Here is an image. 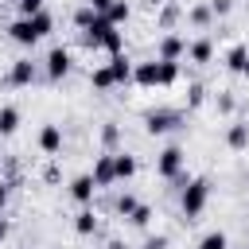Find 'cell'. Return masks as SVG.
Segmentation results:
<instances>
[{"mask_svg": "<svg viewBox=\"0 0 249 249\" xmlns=\"http://www.w3.org/2000/svg\"><path fill=\"white\" fill-rule=\"evenodd\" d=\"M51 27H54V16H51V12H35V16L12 19V23H8V35H12V43H19V47H35L43 35H51Z\"/></svg>", "mask_w": 249, "mask_h": 249, "instance_id": "1", "label": "cell"}, {"mask_svg": "<svg viewBox=\"0 0 249 249\" xmlns=\"http://www.w3.org/2000/svg\"><path fill=\"white\" fill-rule=\"evenodd\" d=\"M82 47H93V51H97V47H105L109 54H117V51L124 47V35H121V27H113L105 16H97V19H93V27H86V31H82Z\"/></svg>", "mask_w": 249, "mask_h": 249, "instance_id": "2", "label": "cell"}, {"mask_svg": "<svg viewBox=\"0 0 249 249\" xmlns=\"http://www.w3.org/2000/svg\"><path fill=\"white\" fill-rule=\"evenodd\" d=\"M175 78H179V62L152 58V62H136L132 66V82L136 86H171Z\"/></svg>", "mask_w": 249, "mask_h": 249, "instance_id": "3", "label": "cell"}, {"mask_svg": "<svg viewBox=\"0 0 249 249\" xmlns=\"http://www.w3.org/2000/svg\"><path fill=\"white\" fill-rule=\"evenodd\" d=\"M206 202H210V179H191V183L183 187L179 210H183V218H187V222H195V218L206 210Z\"/></svg>", "mask_w": 249, "mask_h": 249, "instance_id": "4", "label": "cell"}, {"mask_svg": "<svg viewBox=\"0 0 249 249\" xmlns=\"http://www.w3.org/2000/svg\"><path fill=\"white\" fill-rule=\"evenodd\" d=\"M179 124H183V113H179V109H152V113L144 117L148 136H163V132H171V128H179Z\"/></svg>", "mask_w": 249, "mask_h": 249, "instance_id": "5", "label": "cell"}, {"mask_svg": "<svg viewBox=\"0 0 249 249\" xmlns=\"http://www.w3.org/2000/svg\"><path fill=\"white\" fill-rule=\"evenodd\" d=\"M156 171H160V179H179L183 175V148L179 144H167L160 152V160H156Z\"/></svg>", "mask_w": 249, "mask_h": 249, "instance_id": "6", "label": "cell"}, {"mask_svg": "<svg viewBox=\"0 0 249 249\" xmlns=\"http://www.w3.org/2000/svg\"><path fill=\"white\" fill-rule=\"evenodd\" d=\"M43 62H47V78H51V82H62V78L70 74V51H66V47H51Z\"/></svg>", "mask_w": 249, "mask_h": 249, "instance_id": "7", "label": "cell"}, {"mask_svg": "<svg viewBox=\"0 0 249 249\" xmlns=\"http://www.w3.org/2000/svg\"><path fill=\"white\" fill-rule=\"evenodd\" d=\"M183 54H187V39L183 35H163L156 43V58H163V62H179Z\"/></svg>", "mask_w": 249, "mask_h": 249, "instance_id": "8", "label": "cell"}, {"mask_svg": "<svg viewBox=\"0 0 249 249\" xmlns=\"http://www.w3.org/2000/svg\"><path fill=\"white\" fill-rule=\"evenodd\" d=\"M35 78H39V66H35L31 58H16L12 70H8V82H12V86H31Z\"/></svg>", "mask_w": 249, "mask_h": 249, "instance_id": "9", "label": "cell"}, {"mask_svg": "<svg viewBox=\"0 0 249 249\" xmlns=\"http://www.w3.org/2000/svg\"><path fill=\"white\" fill-rule=\"evenodd\" d=\"M89 175H93V183H97V187H113V183H117V171H113V152H101V156L93 160V171H89Z\"/></svg>", "mask_w": 249, "mask_h": 249, "instance_id": "10", "label": "cell"}, {"mask_svg": "<svg viewBox=\"0 0 249 249\" xmlns=\"http://www.w3.org/2000/svg\"><path fill=\"white\" fill-rule=\"evenodd\" d=\"M93 191H97L93 175H74V179H70V198H74V202L89 206V202H93Z\"/></svg>", "mask_w": 249, "mask_h": 249, "instance_id": "11", "label": "cell"}, {"mask_svg": "<svg viewBox=\"0 0 249 249\" xmlns=\"http://www.w3.org/2000/svg\"><path fill=\"white\" fill-rule=\"evenodd\" d=\"M105 66L113 70V82H117V86H124V82H132V58H128L124 51H117V54H113V58H109Z\"/></svg>", "mask_w": 249, "mask_h": 249, "instance_id": "12", "label": "cell"}, {"mask_svg": "<svg viewBox=\"0 0 249 249\" xmlns=\"http://www.w3.org/2000/svg\"><path fill=\"white\" fill-rule=\"evenodd\" d=\"M39 148H43L47 156H58V152H62V128H58V124H43V128H39Z\"/></svg>", "mask_w": 249, "mask_h": 249, "instance_id": "13", "label": "cell"}, {"mask_svg": "<svg viewBox=\"0 0 249 249\" xmlns=\"http://www.w3.org/2000/svg\"><path fill=\"white\" fill-rule=\"evenodd\" d=\"M187 54H191V62H198V66H202V62H210V58H214V43L202 35V39L187 43Z\"/></svg>", "mask_w": 249, "mask_h": 249, "instance_id": "14", "label": "cell"}, {"mask_svg": "<svg viewBox=\"0 0 249 249\" xmlns=\"http://www.w3.org/2000/svg\"><path fill=\"white\" fill-rule=\"evenodd\" d=\"M113 171H117V183H121V179H132V175H136V156L113 152Z\"/></svg>", "mask_w": 249, "mask_h": 249, "instance_id": "15", "label": "cell"}, {"mask_svg": "<svg viewBox=\"0 0 249 249\" xmlns=\"http://www.w3.org/2000/svg\"><path fill=\"white\" fill-rule=\"evenodd\" d=\"M245 58H249V47H245V43H233V47L226 51V70L241 74V70H245Z\"/></svg>", "mask_w": 249, "mask_h": 249, "instance_id": "16", "label": "cell"}, {"mask_svg": "<svg viewBox=\"0 0 249 249\" xmlns=\"http://www.w3.org/2000/svg\"><path fill=\"white\" fill-rule=\"evenodd\" d=\"M74 230H78L82 237H89V233H97V214H93L89 206H82V210L74 214Z\"/></svg>", "mask_w": 249, "mask_h": 249, "instance_id": "17", "label": "cell"}, {"mask_svg": "<svg viewBox=\"0 0 249 249\" xmlns=\"http://www.w3.org/2000/svg\"><path fill=\"white\" fill-rule=\"evenodd\" d=\"M226 144H230V148H245V144H249V124H245V121H233V124L226 128Z\"/></svg>", "mask_w": 249, "mask_h": 249, "instance_id": "18", "label": "cell"}, {"mask_svg": "<svg viewBox=\"0 0 249 249\" xmlns=\"http://www.w3.org/2000/svg\"><path fill=\"white\" fill-rule=\"evenodd\" d=\"M19 128V109L16 105H0V136H12Z\"/></svg>", "mask_w": 249, "mask_h": 249, "instance_id": "19", "label": "cell"}, {"mask_svg": "<svg viewBox=\"0 0 249 249\" xmlns=\"http://www.w3.org/2000/svg\"><path fill=\"white\" fill-rule=\"evenodd\" d=\"M128 16H132V8H128V0H117L109 12H105V19L113 23V27H121V23H128Z\"/></svg>", "mask_w": 249, "mask_h": 249, "instance_id": "20", "label": "cell"}, {"mask_svg": "<svg viewBox=\"0 0 249 249\" xmlns=\"http://www.w3.org/2000/svg\"><path fill=\"white\" fill-rule=\"evenodd\" d=\"M89 86H93V89H113V86H117V82H113V70H109V66H97V70L89 74Z\"/></svg>", "mask_w": 249, "mask_h": 249, "instance_id": "21", "label": "cell"}, {"mask_svg": "<svg viewBox=\"0 0 249 249\" xmlns=\"http://www.w3.org/2000/svg\"><path fill=\"white\" fill-rule=\"evenodd\" d=\"M136 206H140V198H136V195H128V191H124V195H117V202H113V210H117L121 218H128Z\"/></svg>", "mask_w": 249, "mask_h": 249, "instance_id": "22", "label": "cell"}, {"mask_svg": "<svg viewBox=\"0 0 249 249\" xmlns=\"http://www.w3.org/2000/svg\"><path fill=\"white\" fill-rule=\"evenodd\" d=\"M198 249H230V237H226L222 230H210V233L198 241Z\"/></svg>", "mask_w": 249, "mask_h": 249, "instance_id": "23", "label": "cell"}, {"mask_svg": "<svg viewBox=\"0 0 249 249\" xmlns=\"http://www.w3.org/2000/svg\"><path fill=\"white\" fill-rule=\"evenodd\" d=\"M210 16H214V12H210V4H195V8L187 12V19H191L195 27H206V23H210Z\"/></svg>", "mask_w": 249, "mask_h": 249, "instance_id": "24", "label": "cell"}, {"mask_svg": "<svg viewBox=\"0 0 249 249\" xmlns=\"http://www.w3.org/2000/svg\"><path fill=\"white\" fill-rule=\"evenodd\" d=\"M93 19H97V12H93L89 4H82V8L74 12V27H78V31H86V27H93Z\"/></svg>", "mask_w": 249, "mask_h": 249, "instance_id": "25", "label": "cell"}, {"mask_svg": "<svg viewBox=\"0 0 249 249\" xmlns=\"http://www.w3.org/2000/svg\"><path fill=\"white\" fill-rule=\"evenodd\" d=\"M117 140H121V128H117L113 121H105V124H101V144H105V152L117 148Z\"/></svg>", "mask_w": 249, "mask_h": 249, "instance_id": "26", "label": "cell"}, {"mask_svg": "<svg viewBox=\"0 0 249 249\" xmlns=\"http://www.w3.org/2000/svg\"><path fill=\"white\" fill-rule=\"evenodd\" d=\"M206 101V86L202 82H191V89H187V105L195 109V105H202Z\"/></svg>", "mask_w": 249, "mask_h": 249, "instance_id": "27", "label": "cell"}, {"mask_svg": "<svg viewBox=\"0 0 249 249\" xmlns=\"http://www.w3.org/2000/svg\"><path fill=\"white\" fill-rule=\"evenodd\" d=\"M128 222H132V226H148V222H152V206H148V202H140V206L128 214Z\"/></svg>", "mask_w": 249, "mask_h": 249, "instance_id": "28", "label": "cell"}, {"mask_svg": "<svg viewBox=\"0 0 249 249\" xmlns=\"http://www.w3.org/2000/svg\"><path fill=\"white\" fill-rule=\"evenodd\" d=\"M160 8H163V12H160V23H163V27H171V23L179 19V4H171V0H167V4H160Z\"/></svg>", "mask_w": 249, "mask_h": 249, "instance_id": "29", "label": "cell"}, {"mask_svg": "<svg viewBox=\"0 0 249 249\" xmlns=\"http://www.w3.org/2000/svg\"><path fill=\"white\" fill-rule=\"evenodd\" d=\"M16 8H19V16H35V12H43V0H16Z\"/></svg>", "mask_w": 249, "mask_h": 249, "instance_id": "30", "label": "cell"}, {"mask_svg": "<svg viewBox=\"0 0 249 249\" xmlns=\"http://www.w3.org/2000/svg\"><path fill=\"white\" fill-rule=\"evenodd\" d=\"M230 8H233V0H210V12H214V16H226Z\"/></svg>", "mask_w": 249, "mask_h": 249, "instance_id": "31", "label": "cell"}, {"mask_svg": "<svg viewBox=\"0 0 249 249\" xmlns=\"http://www.w3.org/2000/svg\"><path fill=\"white\" fill-rule=\"evenodd\" d=\"M86 4H89V8L97 12V16H105V12H109V8L117 4V0H86Z\"/></svg>", "mask_w": 249, "mask_h": 249, "instance_id": "32", "label": "cell"}, {"mask_svg": "<svg viewBox=\"0 0 249 249\" xmlns=\"http://www.w3.org/2000/svg\"><path fill=\"white\" fill-rule=\"evenodd\" d=\"M218 109H222V113H230V109H233V97H230V93H222V97H218Z\"/></svg>", "mask_w": 249, "mask_h": 249, "instance_id": "33", "label": "cell"}, {"mask_svg": "<svg viewBox=\"0 0 249 249\" xmlns=\"http://www.w3.org/2000/svg\"><path fill=\"white\" fill-rule=\"evenodd\" d=\"M163 245H167V237H163V233H160V237H152V241H148V245H144V249H163Z\"/></svg>", "mask_w": 249, "mask_h": 249, "instance_id": "34", "label": "cell"}, {"mask_svg": "<svg viewBox=\"0 0 249 249\" xmlns=\"http://www.w3.org/2000/svg\"><path fill=\"white\" fill-rule=\"evenodd\" d=\"M4 202H8V187L0 183V210H4Z\"/></svg>", "mask_w": 249, "mask_h": 249, "instance_id": "35", "label": "cell"}, {"mask_svg": "<svg viewBox=\"0 0 249 249\" xmlns=\"http://www.w3.org/2000/svg\"><path fill=\"white\" fill-rule=\"evenodd\" d=\"M105 249H124V241H109V245H105Z\"/></svg>", "mask_w": 249, "mask_h": 249, "instance_id": "36", "label": "cell"}, {"mask_svg": "<svg viewBox=\"0 0 249 249\" xmlns=\"http://www.w3.org/2000/svg\"><path fill=\"white\" fill-rule=\"evenodd\" d=\"M4 237H8V226H4V222H0V241H4Z\"/></svg>", "mask_w": 249, "mask_h": 249, "instance_id": "37", "label": "cell"}, {"mask_svg": "<svg viewBox=\"0 0 249 249\" xmlns=\"http://www.w3.org/2000/svg\"><path fill=\"white\" fill-rule=\"evenodd\" d=\"M241 74H245V78H249V58H245V70H241Z\"/></svg>", "mask_w": 249, "mask_h": 249, "instance_id": "38", "label": "cell"}, {"mask_svg": "<svg viewBox=\"0 0 249 249\" xmlns=\"http://www.w3.org/2000/svg\"><path fill=\"white\" fill-rule=\"evenodd\" d=\"M156 4H167V0H152V8H156Z\"/></svg>", "mask_w": 249, "mask_h": 249, "instance_id": "39", "label": "cell"}]
</instances>
